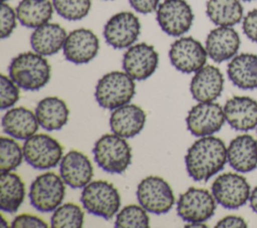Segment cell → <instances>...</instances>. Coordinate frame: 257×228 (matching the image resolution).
Masks as SVG:
<instances>
[{"instance_id": "f546056e", "label": "cell", "mask_w": 257, "mask_h": 228, "mask_svg": "<svg viewBox=\"0 0 257 228\" xmlns=\"http://www.w3.org/2000/svg\"><path fill=\"white\" fill-rule=\"evenodd\" d=\"M84 214L82 209L74 203H65L58 206L50 219L53 228H79L83 225Z\"/></svg>"}, {"instance_id": "484cf974", "label": "cell", "mask_w": 257, "mask_h": 228, "mask_svg": "<svg viewBox=\"0 0 257 228\" xmlns=\"http://www.w3.org/2000/svg\"><path fill=\"white\" fill-rule=\"evenodd\" d=\"M35 116L42 129L58 131L67 124L69 109L63 99L57 96H47L37 103Z\"/></svg>"}, {"instance_id": "3957f363", "label": "cell", "mask_w": 257, "mask_h": 228, "mask_svg": "<svg viewBox=\"0 0 257 228\" xmlns=\"http://www.w3.org/2000/svg\"><path fill=\"white\" fill-rule=\"evenodd\" d=\"M136 93L135 79L124 71H110L100 77L95 86L96 102L105 109H115L128 103Z\"/></svg>"}, {"instance_id": "8992f818", "label": "cell", "mask_w": 257, "mask_h": 228, "mask_svg": "<svg viewBox=\"0 0 257 228\" xmlns=\"http://www.w3.org/2000/svg\"><path fill=\"white\" fill-rule=\"evenodd\" d=\"M65 197V183L53 172L37 176L30 185V204L40 212L54 211Z\"/></svg>"}, {"instance_id": "9a60e30c", "label": "cell", "mask_w": 257, "mask_h": 228, "mask_svg": "<svg viewBox=\"0 0 257 228\" xmlns=\"http://www.w3.org/2000/svg\"><path fill=\"white\" fill-rule=\"evenodd\" d=\"M159 64V54L153 45L145 42L127 48L122 57V68L135 80H145L153 75Z\"/></svg>"}, {"instance_id": "44dd1931", "label": "cell", "mask_w": 257, "mask_h": 228, "mask_svg": "<svg viewBox=\"0 0 257 228\" xmlns=\"http://www.w3.org/2000/svg\"><path fill=\"white\" fill-rule=\"evenodd\" d=\"M229 126L236 131H250L257 127V101L249 96H233L224 105Z\"/></svg>"}, {"instance_id": "cb8c5ba5", "label": "cell", "mask_w": 257, "mask_h": 228, "mask_svg": "<svg viewBox=\"0 0 257 228\" xmlns=\"http://www.w3.org/2000/svg\"><path fill=\"white\" fill-rule=\"evenodd\" d=\"M66 36V31L61 25L47 22L35 28L30 36V44L33 51L50 56L63 48Z\"/></svg>"}, {"instance_id": "7a4b0ae2", "label": "cell", "mask_w": 257, "mask_h": 228, "mask_svg": "<svg viewBox=\"0 0 257 228\" xmlns=\"http://www.w3.org/2000/svg\"><path fill=\"white\" fill-rule=\"evenodd\" d=\"M8 72L19 87L25 90H38L48 83L51 66L43 55L27 51L12 58Z\"/></svg>"}, {"instance_id": "4316f807", "label": "cell", "mask_w": 257, "mask_h": 228, "mask_svg": "<svg viewBox=\"0 0 257 228\" xmlns=\"http://www.w3.org/2000/svg\"><path fill=\"white\" fill-rule=\"evenodd\" d=\"M53 9L49 0H21L16 7V15L23 26L37 28L49 22Z\"/></svg>"}, {"instance_id": "83f0119b", "label": "cell", "mask_w": 257, "mask_h": 228, "mask_svg": "<svg viewBox=\"0 0 257 228\" xmlns=\"http://www.w3.org/2000/svg\"><path fill=\"white\" fill-rule=\"evenodd\" d=\"M25 199V185L12 172H2L0 177V208L7 213H15Z\"/></svg>"}, {"instance_id": "5bb4252c", "label": "cell", "mask_w": 257, "mask_h": 228, "mask_svg": "<svg viewBox=\"0 0 257 228\" xmlns=\"http://www.w3.org/2000/svg\"><path fill=\"white\" fill-rule=\"evenodd\" d=\"M225 121L224 108L213 101L197 103L189 110L186 118L189 132L200 138L212 136L219 132Z\"/></svg>"}, {"instance_id": "603a6c76", "label": "cell", "mask_w": 257, "mask_h": 228, "mask_svg": "<svg viewBox=\"0 0 257 228\" xmlns=\"http://www.w3.org/2000/svg\"><path fill=\"white\" fill-rule=\"evenodd\" d=\"M1 125L5 134L17 140H27L35 135L39 127L35 113L23 106L8 109L2 117Z\"/></svg>"}, {"instance_id": "f1b7e54d", "label": "cell", "mask_w": 257, "mask_h": 228, "mask_svg": "<svg viewBox=\"0 0 257 228\" xmlns=\"http://www.w3.org/2000/svg\"><path fill=\"white\" fill-rule=\"evenodd\" d=\"M206 14L218 26H234L243 18L240 0H208Z\"/></svg>"}, {"instance_id": "7402d4cb", "label": "cell", "mask_w": 257, "mask_h": 228, "mask_svg": "<svg viewBox=\"0 0 257 228\" xmlns=\"http://www.w3.org/2000/svg\"><path fill=\"white\" fill-rule=\"evenodd\" d=\"M227 161L237 172L249 173L257 168V141L250 135H240L227 148Z\"/></svg>"}, {"instance_id": "e0dca14e", "label": "cell", "mask_w": 257, "mask_h": 228, "mask_svg": "<svg viewBox=\"0 0 257 228\" xmlns=\"http://www.w3.org/2000/svg\"><path fill=\"white\" fill-rule=\"evenodd\" d=\"M240 44V36L234 28L218 26L207 35L205 48L213 61L221 63L232 59L237 54Z\"/></svg>"}, {"instance_id": "8d00e7d4", "label": "cell", "mask_w": 257, "mask_h": 228, "mask_svg": "<svg viewBox=\"0 0 257 228\" xmlns=\"http://www.w3.org/2000/svg\"><path fill=\"white\" fill-rule=\"evenodd\" d=\"M244 34L253 42H257V8L249 11L243 19Z\"/></svg>"}, {"instance_id": "d6a6232c", "label": "cell", "mask_w": 257, "mask_h": 228, "mask_svg": "<svg viewBox=\"0 0 257 228\" xmlns=\"http://www.w3.org/2000/svg\"><path fill=\"white\" fill-rule=\"evenodd\" d=\"M52 4L59 16L70 21L84 18L91 7L90 0H52Z\"/></svg>"}, {"instance_id": "ffe728a7", "label": "cell", "mask_w": 257, "mask_h": 228, "mask_svg": "<svg viewBox=\"0 0 257 228\" xmlns=\"http://www.w3.org/2000/svg\"><path fill=\"white\" fill-rule=\"evenodd\" d=\"M146 118V112L141 106L126 103L112 110L109 118V127L113 134L130 139L143 131Z\"/></svg>"}, {"instance_id": "6da1fadb", "label": "cell", "mask_w": 257, "mask_h": 228, "mask_svg": "<svg viewBox=\"0 0 257 228\" xmlns=\"http://www.w3.org/2000/svg\"><path fill=\"white\" fill-rule=\"evenodd\" d=\"M227 161L225 143L214 136L201 137L188 149L185 156L186 170L197 182H206L219 173Z\"/></svg>"}, {"instance_id": "5b68a950", "label": "cell", "mask_w": 257, "mask_h": 228, "mask_svg": "<svg viewBox=\"0 0 257 228\" xmlns=\"http://www.w3.org/2000/svg\"><path fill=\"white\" fill-rule=\"evenodd\" d=\"M80 202L89 214L106 220L117 214L121 203L117 189L111 183L103 180L90 181L84 186Z\"/></svg>"}, {"instance_id": "b9f144b4", "label": "cell", "mask_w": 257, "mask_h": 228, "mask_svg": "<svg viewBox=\"0 0 257 228\" xmlns=\"http://www.w3.org/2000/svg\"><path fill=\"white\" fill-rule=\"evenodd\" d=\"M6 1H8V0H2V2H6Z\"/></svg>"}, {"instance_id": "277c9868", "label": "cell", "mask_w": 257, "mask_h": 228, "mask_svg": "<svg viewBox=\"0 0 257 228\" xmlns=\"http://www.w3.org/2000/svg\"><path fill=\"white\" fill-rule=\"evenodd\" d=\"M92 153L97 166L109 174H121L132 163L131 146L124 138L113 133L101 136Z\"/></svg>"}, {"instance_id": "4fadbf2b", "label": "cell", "mask_w": 257, "mask_h": 228, "mask_svg": "<svg viewBox=\"0 0 257 228\" xmlns=\"http://www.w3.org/2000/svg\"><path fill=\"white\" fill-rule=\"evenodd\" d=\"M140 33V19L128 11L112 15L103 28V37L106 43L115 49L128 48L134 45Z\"/></svg>"}, {"instance_id": "52a82bcc", "label": "cell", "mask_w": 257, "mask_h": 228, "mask_svg": "<svg viewBox=\"0 0 257 228\" xmlns=\"http://www.w3.org/2000/svg\"><path fill=\"white\" fill-rule=\"evenodd\" d=\"M140 205L148 212L162 215L168 213L175 204V196L169 183L159 176H148L137 188Z\"/></svg>"}, {"instance_id": "9c48e42d", "label": "cell", "mask_w": 257, "mask_h": 228, "mask_svg": "<svg viewBox=\"0 0 257 228\" xmlns=\"http://www.w3.org/2000/svg\"><path fill=\"white\" fill-rule=\"evenodd\" d=\"M216 210V200L208 190L191 187L177 201L178 215L188 223L205 222Z\"/></svg>"}, {"instance_id": "d4e9b609", "label": "cell", "mask_w": 257, "mask_h": 228, "mask_svg": "<svg viewBox=\"0 0 257 228\" xmlns=\"http://www.w3.org/2000/svg\"><path fill=\"white\" fill-rule=\"evenodd\" d=\"M231 82L241 89L257 88V55L241 53L235 55L227 66Z\"/></svg>"}, {"instance_id": "30bf717a", "label": "cell", "mask_w": 257, "mask_h": 228, "mask_svg": "<svg viewBox=\"0 0 257 228\" xmlns=\"http://www.w3.org/2000/svg\"><path fill=\"white\" fill-rule=\"evenodd\" d=\"M212 194L218 204L226 209H238L250 198V185L245 177L236 173L218 176L212 184Z\"/></svg>"}, {"instance_id": "d6986e66", "label": "cell", "mask_w": 257, "mask_h": 228, "mask_svg": "<svg viewBox=\"0 0 257 228\" xmlns=\"http://www.w3.org/2000/svg\"><path fill=\"white\" fill-rule=\"evenodd\" d=\"M224 86V76L221 70L214 65H205L195 72L190 91L194 99L199 102L214 101L217 99Z\"/></svg>"}, {"instance_id": "836d02e7", "label": "cell", "mask_w": 257, "mask_h": 228, "mask_svg": "<svg viewBox=\"0 0 257 228\" xmlns=\"http://www.w3.org/2000/svg\"><path fill=\"white\" fill-rule=\"evenodd\" d=\"M0 93H1V109L5 110L14 105L20 96L19 86L11 79V77L1 74L0 76Z\"/></svg>"}, {"instance_id": "ba28073f", "label": "cell", "mask_w": 257, "mask_h": 228, "mask_svg": "<svg viewBox=\"0 0 257 228\" xmlns=\"http://www.w3.org/2000/svg\"><path fill=\"white\" fill-rule=\"evenodd\" d=\"M22 149L25 161L34 169L54 168L62 159L63 149L61 145L49 135H33L25 140Z\"/></svg>"}, {"instance_id": "1f68e13d", "label": "cell", "mask_w": 257, "mask_h": 228, "mask_svg": "<svg viewBox=\"0 0 257 228\" xmlns=\"http://www.w3.org/2000/svg\"><path fill=\"white\" fill-rule=\"evenodd\" d=\"M114 226L117 228H147L150 226V218L145 208L132 204L123 207L116 214Z\"/></svg>"}, {"instance_id": "e575fe53", "label": "cell", "mask_w": 257, "mask_h": 228, "mask_svg": "<svg viewBox=\"0 0 257 228\" xmlns=\"http://www.w3.org/2000/svg\"><path fill=\"white\" fill-rule=\"evenodd\" d=\"M16 12L14 9L5 2L1 5V28L0 34L1 38L5 39L11 35L16 27Z\"/></svg>"}, {"instance_id": "60d3db41", "label": "cell", "mask_w": 257, "mask_h": 228, "mask_svg": "<svg viewBox=\"0 0 257 228\" xmlns=\"http://www.w3.org/2000/svg\"><path fill=\"white\" fill-rule=\"evenodd\" d=\"M242 1H247V2H250V1H253V0H242Z\"/></svg>"}, {"instance_id": "2e32d148", "label": "cell", "mask_w": 257, "mask_h": 228, "mask_svg": "<svg viewBox=\"0 0 257 228\" xmlns=\"http://www.w3.org/2000/svg\"><path fill=\"white\" fill-rule=\"evenodd\" d=\"M99 40L94 32L86 28H78L67 34L63 44V55L74 64L91 61L98 52Z\"/></svg>"}, {"instance_id": "74e56055", "label": "cell", "mask_w": 257, "mask_h": 228, "mask_svg": "<svg viewBox=\"0 0 257 228\" xmlns=\"http://www.w3.org/2000/svg\"><path fill=\"white\" fill-rule=\"evenodd\" d=\"M130 5L139 13L150 14L157 10L160 0H128Z\"/></svg>"}, {"instance_id": "ac0fdd59", "label": "cell", "mask_w": 257, "mask_h": 228, "mask_svg": "<svg viewBox=\"0 0 257 228\" xmlns=\"http://www.w3.org/2000/svg\"><path fill=\"white\" fill-rule=\"evenodd\" d=\"M59 171L64 183L72 189L83 188L93 176V168L89 159L76 150L69 151L62 157Z\"/></svg>"}, {"instance_id": "7c38bea8", "label": "cell", "mask_w": 257, "mask_h": 228, "mask_svg": "<svg viewBox=\"0 0 257 228\" xmlns=\"http://www.w3.org/2000/svg\"><path fill=\"white\" fill-rule=\"evenodd\" d=\"M208 53L202 43L191 37H181L175 40L169 50L172 65L183 73L196 72L205 66Z\"/></svg>"}, {"instance_id": "8fae6325", "label": "cell", "mask_w": 257, "mask_h": 228, "mask_svg": "<svg viewBox=\"0 0 257 228\" xmlns=\"http://www.w3.org/2000/svg\"><path fill=\"white\" fill-rule=\"evenodd\" d=\"M157 21L165 33L177 37L190 30L194 13L185 0H164L157 8Z\"/></svg>"}, {"instance_id": "f35d334b", "label": "cell", "mask_w": 257, "mask_h": 228, "mask_svg": "<svg viewBox=\"0 0 257 228\" xmlns=\"http://www.w3.org/2000/svg\"><path fill=\"white\" fill-rule=\"evenodd\" d=\"M216 227L218 228H244L247 227L246 221L240 217V216H235V215H229L221 220L218 221L216 224Z\"/></svg>"}, {"instance_id": "4dcf8cb0", "label": "cell", "mask_w": 257, "mask_h": 228, "mask_svg": "<svg viewBox=\"0 0 257 228\" xmlns=\"http://www.w3.org/2000/svg\"><path fill=\"white\" fill-rule=\"evenodd\" d=\"M24 158L23 149L11 138L2 136L0 139V171L12 172L18 168Z\"/></svg>"}, {"instance_id": "ab89813d", "label": "cell", "mask_w": 257, "mask_h": 228, "mask_svg": "<svg viewBox=\"0 0 257 228\" xmlns=\"http://www.w3.org/2000/svg\"><path fill=\"white\" fill-rule=\"evenodd\" d=\"M250 207L251 209L257 214V186L253 189V191L250 194Z\"/></svg>"}, {"instance_id": "d590c367", "label": "cell", "mask_w": 257, "mask_h": 228, "mask_svg": "<svg viewBox=\"0 0 257 228\" xmlns=\"http://www.w3.org/2000/svg\"><path fill=\"white\" fill-rule=\"evenodd\" d=\"M47 223L38 216L30 215V214H20L16 216L12 223V228H24V227H38V228H46Z\"/></svg>"}]
</instances>
